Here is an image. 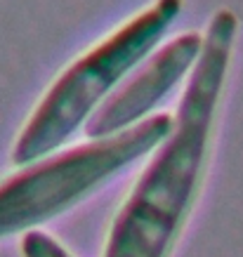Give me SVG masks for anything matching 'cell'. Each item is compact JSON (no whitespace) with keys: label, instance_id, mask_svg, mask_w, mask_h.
<instances>
[{"label":"cell","instance_id":"6da1fadb","mask_svg":"<svg viewBox=\"0 0 243 257\" xmlns=\"http://www.w3.org/2000/svg\"><path fill=\"white\" fill-rule=\"evenodd\" d=\"M238 19L217 10L163 147L111 226L104 257H168L196 198L208 161L212 118L227 80Z\"/></svg>","mask_w":243,"mask_h":257},{"label":"cell","instance_id":"7a4b0ae2","mask_svg":"<svg viewBox=\"0 0 243 257\" xmlns=\"http://www.w3.org/2000/svg\"><path fill=\"white\" fill-rule=\"evenodd\" d=\"M182 5V0H156L109 38L97 43L90 52L78 57L52 83L31 113L15 144L12 161L17 165L33 163L73 137L104 97H109L111 90L151 55L180 17Z\"/></svg>","mask_w":243,"mask_h":257},{"label":"cell","instance_id":"3957f363","mask_svg":"<svg viewBox=\"0 0 243 257\" xmlns=\"http://www.w3.org/2000/svg\"><path fill=\"white\" fill-rule=\"evenodd\" d=\"M170 116H151L26 168L0 184V238L47 222L147 156L168 137Z\"/></svg>","mask_w":243,"mask_h":257},{"label":"cell","instance_id":"277c9868","mask_svg":"<svg viewBox=\"0 0 243 257\" xmlns=\"http://www.w3.org/2000/svg\"><path fill=\"white\" fill-rule=\"evenodd\" d=\"M201 50L198 33H184L158 50L123 87L106 97L92 116L85 120V135L90 140L109 137L130 125L140 123L158 101L175 90L187 71L194 66Z\"/></svg>","mask_w":243,"mask_h":257},{"label":"cell","instance_id":"5b68a950","mask_svg":"<svg viewBox=\"0 0 243 257\" xmlns=\"http://www.w3.org/2000/svg\"><path fill=\"white\" fill-rule=\"evenodd\" d=\"M22 255L24 257H71L55 238L40 234V231H29L22 238Z\"/></svg>","mask_w":243,"mask_h":257}]
</instances>
